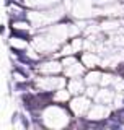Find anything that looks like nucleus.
<instances>
[{
  "label": "nucleus",
  "mask_w": 124,
  "mask_h": 130,
  "mask_svg": "<svg viewBox=\"0 0 124 130\" xmlns=\"http://www.w3.org/2000/svg\"><path fill=\"white\" fill-rule=\"evenodd\" d=\"M93 104V99L88 98L86 94H78V96H72L69 101V107L72 111L73 117H83L86 116L90 106Z\"/></svg>",
  "instance_id": "obj_1"
},
{
  "label": "nucleus",
  "mask_w": 124,
  "mask_h": 130,
  "mask_svg": "<svg viewBox=\"0 0 124 130\" xmlns=\"http://www.w3.org/2000/svg\"><path fill=\"white\" fill-rule=\"evenodd\" d=\"M72 96H78V94H85L86 89V83L83 80V76H75V78H67V86Z\"/></svg>",
  "instance_id": "obj_2"
},
{
  "label": "nucleus",
  "mask_w": 124,
  "mask_h": 130,
  "mask_svg": "<svg viewBox=\"0 0 124 130\" xmlns=\"http://www.w3.org/2000/svg\"><path fill=\"white\" fill-rule=\"evenodd\" d=\"M80 60L82 63L86 67V70H90V68H100L101 65V59L100 55H96L95 52H80Z\"/></svg>",
  "instance_id": "obj_3"
},
{
  "label": "nucleus",
  "mask_w": 124,
  "mask_h": 130,
  "mask_svg": "<svg viewBox=\"0 0 124 130\" xmlns=\"http://www.w3.org/2000/svg\"><path fill=\"white\" fill-rule=\"evenodd\" d=\"M18 122H20V125H21L23 128H31V120H30V114H24V112H21L20 111V116H18Z\"/></svg>",
  "instance_id": "obj_4"
},
{
  "label": "nucleus",
  "mask_w": 124,
  "mask_h": 130,
  "mask_svg": "<svg viewBox=\"0 0 124 130\" xmlns=\"http://www.w3.org/2000/svg\"><path fill=\"white\" fill-rule=\"evenodd\" d=\"M18 116H20V111H15L13 116H11V124H16V122H18Z\"/></svg>",
  "instance_id": "obj_5"
},
{
  "label": "nucleus",
  "mask_w": 124,
  "mask_h": 130,
  "mask_svg": "<svg viewBox=\"0 0 124 130\" xmlns=\"http://www.w3.org/2000/svg\"><path fill=\"white\" fill-rule=\"evenodd\" d=\"M7 32V26L5 24H0V36H3Z\"/></svg>",
  "instance_id": "obj_6"
}]
</instances>
